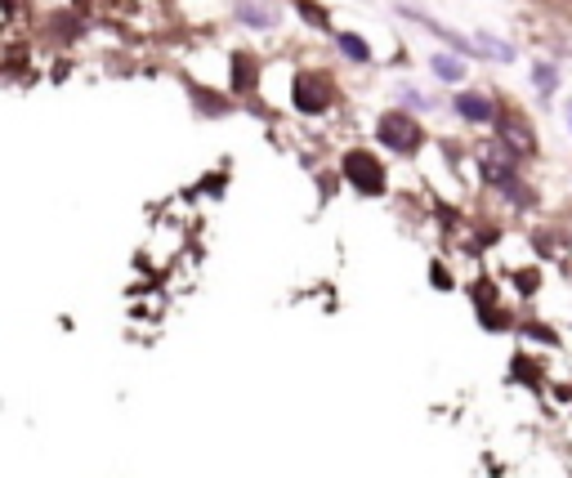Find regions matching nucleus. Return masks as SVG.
Listing matches in <instances>:
<instances>
[{"label": "nucleus", "instance_id": "obj_1", "mask_svg": "<svg viewBox=\"0 0 572 478\" xmlns=\"http://www.w3.org/2000/svg\"><path fill=\"white\" fill-rule=\"evenodd\" d=\"M331 99H336V90H331V77L327 72H300L291 81V108L300 117H323L331 108Z\"/></svg>", "mask_w": 572, "mask_h": 478}, {"label": "nucleus", "instance_id": "obj_2", "mask_svg": "<svg viewBox=\"0 0 572 478\" xmlns=\"http://www.w3.org/2000/svg\"><path fill=\"white\" fill-rule=\"evenodd\" d=\"M340 170H345V179H349L358 193H367V197H380V193H385V166H380V157H376V152H367V148H349V152H345V161H340Z\"/></svg>", "mask_w": 572, "mask_h": 478}, {"label": "nucleus", "instance_id": "obj_3", "mask_svg": "<svg viewBox=\"0 0 572 478\" xmlns=\"http://www.w3.org/2000/svg\"><path fill=\"white\" fill-rule=\"evenodd\" d=\"M376 139H380V148H394L398 157H412L416 148H421V126L407 117V112H385L380 117V126H376Z\"/></svg>", "mask_w": 572, "mask_h": 478}, {"label": "nucleus", "instance_id": "obj_4", "mask_svg": "<svg viewBox=\"0 0 572 478\" xmlns=\"http://www.w3.org/2000/svg\"><path fill=\"white\" fill-rule=\"evenodd\" d=\"M496 144L510 152V157H536V130L527 126V117H519V112H501L496 117Z\"/></svg>", "mask_w": 572, "mask_h": 478}, {"label": "nucleus", "instance_id": "obj_5", "mask_svg": "<svg viewBox=\"0 0 572 478\" xmlns=\"http://www.w3.org/2000/svg\"><path fill=\"white\" fill-rule=\"evenodd\" d=\"M233 14L241 28H255V32H273L282 23V5H273V0H237Z\"/></svg>", "mask_w": 572, "mask_h": 478}, {"label": "nucleus", "instance_id": "obj_6", "mask_svg": "<svg viewBox=\"0 0 572 478\" xmlns=\"http://www.w3.org/2000/svg\"><path fill=\"white\" fill-rule=\"evenodd\" d=\"M403 14H407L412 23H421V28H425L429 37H438V41H443V45H447L452 54H478V50H474V41H465V37H461L456 28H447V23H438V19H429V14L412 10V5H403Z\"/></svg>", "mask_w": 572, "mask_h": 478}, {"label": "nucleus", "instance_id": "obj_7", "mask_svg": "<svg viewBox=\"0 0 572 478\" xmlns=\"http://www.w3.org/2000/svg\"><path fill=\"white\" fill-rule=\"evenodd\" d=\"M456 117L461 121H470V126H487V121H496V103L487 99V95H478V90H465V95H456Z\"/></svg>", "mask_w": 572, "mask_h": 478}, {"label": "nucleus", "instance_id": "obj_8", "mask_svg": "<svg viewBox=\"0 0 572 478\" xmlns=\"http://www.w3.org/2000/svg\"><path fill=\"white\" fill-rule=\"evenodd\" d=\"M429 72H434L438 81H447V86L465 81V63H461L456 54H429Z\"/></svg>", "mask_w": 572, "mask_h": 478}, {"label": "nucleus", "instance_id": "obj_9", "mask_svg": "<svg viewBox=\"0 0 572 478\" xmlns=\"http://www.w3.org/2000/svg\"><path fill=\"white\" fill-rule=\"evenodd\" d=\"M336 45H340V54H345V59H354V63H372V45H367L358 32H336Z\"/></svg>", "mask_w": 572, "mask_h": 478}, {"label": "nucleus", "instance_id": "obj_10", "mask_svg": "<svg viewBox=\"0 0 572 478\" xmlns=\"http://www.w3.org/2000/svg\"><path fill=\"white\" fill-rule=\"evenodd\" d=\"M474 50H478L483 59H492V63H514V45H505V41H496V37H474Z\"/></svg>", "mask_w": 572, "mask_h": 478}, {"label": "nucleus", "instance_id": "obj_11", "mask_svg": "<svg viewBox=\"0 0 572 478\" xmlns=\"http://www.w3.org/2000/svg\"><path fill=\"white\" fill-rule=\"evenodd\" d=\"M532 90H536L541 99H550V95L559 90V72H554V63H532Z\"/></svg>", "mask_w": 572, "mask_h": 478}, {"label": "nucleus", "instance_id": "obj_12", "mask_svg": "<svg viewBox=\"0 0 572 478\" xmlns=\"http://www.w3.org/2000/svg\"><path fill=\"white\" fill-rule=\"evenodd\" d=\"M296 10H300V19L309 23V28H318V32H327L331 28V19H327V10H318L314 0H296Z\"/></svg>", "mask_w": 572, "mask_h": 478}, {"label": "nucleus", "instance_id": "obj_13", "mask_svg": "<svg viewBox=\"0 0 572 478\" xmlns=\"http://www.w3.org/2000/svg\"><path fill=\"white\" fill-rule=\"evenodd\" d=\"M19 14H23V5H5V0H0V41L10 37V28L19 23Z\"/></svg>", "mask_w": 572, "mask_h": 478}, {"label": "nucleus", "instance_id": "obj_14", "mask_svg": "<svg viewBox=\"0 0 572 478\" xmlns=\"http://www.w3.org/2000/svg\"><path fill=\"white\" fill-rule=\"evenodd\" d=\"M563 117H568V130H572V103H568V108H563Z\"/></svg>", "mask_w": 572, "mask_h": 478}, {"label": "nucleus", "instance_id": "obj_15", "mask_svg": "<svg viewBox=\"0 0 572 478\" xmlns=\"http://www.w3.org/2000/svg\"><path fill=\"white\" fill-rule=\"evenodd\" d=\"M5 5H23V0H5Z\"/></svg>", "mask_w": 572, "mask_h": 478}]
</instances>
